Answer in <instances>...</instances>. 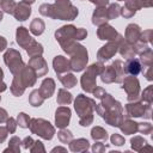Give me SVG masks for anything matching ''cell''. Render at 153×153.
Listing matches in <instances>:
<instances>
[{
  "label": "cell",
  "instance_id": "obj_1",
  "mask_svg": "<svg viewBox=\"0 0 153 153\" xmlns=\"http://www.w3.org/2000/svg\"><path fill=\"white\" fill-rule=\"evenodd\" d=\"M126 71L127 73L131 74V75H137L141 72V63L137 59H131L128 60L126 63Z\"/></svg>",
  "mask_w": 153,
  "mask_h": 153
}]
</instances>
